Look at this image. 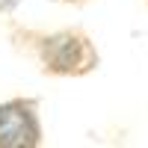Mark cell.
I'll use <instances>...</instances> for the list:
<instances>
[{"label": "cell", "instance_id": "6da1fadb", "mask_svg": "<svg viewBox=\"0 0 148 148\" xmlns=\"http://www.w3.org/2000/svg\"><path fill=\"white\" fill-rule=\"evenodd\" d=\"M42 62L51 74H86L98 65V53L86 36L56 33L42 42Z\"/></svg>", "mask_w": 148, "mask_h": 148}, {"label": "cell", "instance_id": "7a4b0ae2", "mask_svg": "<svg viewBox=\"0 0 148 148\" xmlns=\"http://www.w3.org/2000/svg\"><path fill=\"white\" fill-rule=\"evenodd\" d=\"M42 139V125L33 101L0 104V148H33Z\"/></svg>", "mask_w": 148, "mask_h": 148}, {"label": "cell", "instance_id": "3957f363", "mask_svg": "<svg viewBox=\"0 0 148 148\" xmlns=\"http://www.w3.org/2000/svg\"><path fill=\"white\" fill-rule=\"evenodd\" d=\"M18 3H21V0H0V12H12Z\"/></svg>", "mask_w": 148, "mask_h": 148}, {"label": "cell", "instance_id": "277c9868", "mask_svg": "<svg viewBox=\"0 0 148 148\" xmlns=\"http://www.w3.org/2000/svg\"><path fill=\"white\" fill-rule=\"evenodd\" d=\"M65 3H83V0H65Z\"/></svg>", "mask_w": 148, "mask_h": 148}]
</instances>
